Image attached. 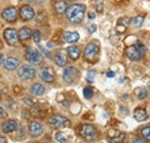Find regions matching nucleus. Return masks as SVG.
Masks as SVG:
<instances>
[{
    "instance_id": "412c9836",
    "label": "nucleus",
    "mask_w": 150,
    "mask_h": 143,
    "mask_svg": "<svg viewBox=\"0 0 150 143\" xmlns=\"http://www.w3.org/2000/svg\"><path fill=\"white\" fill-rule=\"evenodd\" d=\"M67 53H68L71 59L77 60L79 57H80V49H79L77 46H74V45H73V46H69V47L67 49Z\"/></svg>"
},
{
    "instance_id": "7ed1b4c3",
    "label": "nucleus",
    "mask_w": 150,
    "mask_h": 143,
    "mask_svg": "<svg viewBox=\"0 0 150 143\" xmlns=\"http://www.w3.org/2000/svg\"><path fill=\"white\" fill-rule=\"evenodd\" d=\"M18 74H19L20 77L23 79V80H30V79H34V77H35L36 72L33 68V66L23 65V66H21L19 68Z\"/></svg>"
},
{
    "instance_id": "dca6fc26",
    "label": "nucleus",
    "mask_w": 150,
    "mask_h": 143,
    "mask_svg": "<svg viewBox=\"0 0 150 143\" xmlns=\"http://www.w3.org/2000/svg\"><path fill=\"white\" fill-rule=\"evenodd\" d=\"M109 139L112 142H121L125 139V134L118 130H110L109 132Z\"/></svg>"
},
{
    "instance_id": "a211bd4d",
    "label": "nucleus",
    "mask_w": 150,
    "mask_h": 143,
    "mask_svg": "<svg viewBox=\"0 0 150 143\" xmlns=\"http://www.w3.org/2000/svg\"><path fill=\"white\" fill-rule=\"evenodd\" d=\"M134 118L137 121H144V120H147L148 114H147L146 110H143V108H136L135 112H134Z\"/></svg>"
},
{
    "instance_id": "cd10ccee",
    "label": "nucleus",
    "mask_w": 150,
    "mask_h": 143,
    "mask_svg": "<svg viewBox=\"0 0 150 143\" xmlns=\"http://www.w3.org/2000/svg\"><path fill=\"white\" fill-rule=\"evenodd\" d=\"M56 140L57 141H59V142H67L68 140H67V137L65 136V134L62 133V132H58L56 134Z\"/></svg>"
},
{
    "instance_id": "f257e3e1",
    "label": "nucleus",
    "mask_w": 150,
    "mask_h": 143,
    "mask_svg": "<svg viewBox=\"0 0 150 143\" xmlns=\"http://www.w3.org/2000/svg\"><path fill=\"white\" fill-rule=\"evenodd\" d=\"M84 13H86V7L81 4H74L72 6H69L66 11V15L67 18L72 22V23H80L83 18H84Z\"/></svg>"
},
{
    "instance_id": "aec40b11",
    "label": "nucleus",
    "mask_w": 150,
    "mask_h": 143,
    "mask_svg": "<svg viewBox=\"0 0 150 143\" xmlns=\"http://www.w3.org/2000/svg\"><path fill=\"white\" fill-rule=\"evenodd\" d=\"M54 62H56L58 66L64 67L67 64V58H66V55L62 53V52H59V53H57L54 55Z\"/></svg>"
},
{
    "instance_id": "a878e982",
    "label": "nucleus",
    "mask_w": 150,
    "mask_h": 143,
    "mask_svg": "<svg viewBox=\"0 0 150 143\" xmlns=\"http://www.w3.org/2000/svg\"><path fill=\"white\" fill-rule=\"evenodd\" d=\"M83 95H84V97L87 99H90L93 97V95H94V91H93V89L90 87H87V88L83 89Z\"/></svg>"
},
{
    "instance_id": "f3484780",
    "label": "nucleus",
    "mask_w": 150,
    "mask_h": 143,
    "mask_svg": "<svg viewBox=\"0 0 150 143\" xmlns=\"http://www.w3.org/2000/svg\"><path fill=\"white\" fill-rule=\"evenodd\" d=\"M18 128V122L15 120H8L7 122H5L2 125V132L4 133H11L14 132Z\"/></svg>"
},
{
    "instance_id": "423d86ee",
    "label": "nucleus",
    "mask_w": 150,
    "mask_h": 143,
    "mask_svg": "<svg viewBox=\"0 0 150 143\" xmlns=\"http://www.w3.org/2000/svg\"><path fill=\"white\" fill-rule=\"evenodd\" d=\"M4 37L9 45H15L18 43V39H19V35H18L16 30L12 29V28H8L4 31Z\"/></svg>"
},
{
    "instance_id": "20e7f679",
    "label": "nucleus",
    "mask_w": 150,
    "mask_h": 143,
    "mask_svg": "<svg viewBox=\"0 0 150 143\" xmlns=\"http://www.w3.org/2000/svg\"><path fill=\"white\" fill-rule=\"evenodd\" d=\"M49 122L54 128H61V127H66V126L69 125V120L66 117H62V115H53V117H51Z\"/></svg>"
},
{
    "instance_id": "58836bf2",
    "label": "nucleus",
    "mask_w": 150,
    "mask_h": 143,
    "mask_svg": "<svg viewBox=\"0 0 150 143\" xmlns=\"http://www.w3.org/2000/svg\"><path fill=\"white\" fill-rule=\"evenodd\" d=\"M65 1H73V0H65Z\"/></svg>"
},
{
    "instance_id": "9b49d317",
    "label": "nucleus",
    "mask_w": 150,
    "mask_h": 143,
    "mask_svg": "<svg viewBox=\"0 0 150 143\" xmlns=\"http://www.w3.org/2000/svg\"><path fill=\"white\" fill-rule=\"evenodd\" d=\"M29 132H30V135L33 137H38L43 133V126L40 125L38 121H33L29 125Z\"/></svg>"
},
{
    "instance_id": "2eb2a0df",
    "label": "nucleus",
    "mask_w": 150,
    "mask_h": 143,
    "mask_svg": "<svg viewBox=\"0 0 150 143\" xmlns=\"http://www.w3.org/2000/svg\"><path fill=\"white\" fill-rule=\"evenodd\" d=\"M64 39H65L67 43L74 44V43H76V42L80 39V35H79L76 31H66V33L64 34Z\"/></svg>"
},
{
    "instance_id": "6e6552de",
    "label": "nucleus",
    "mask_w": 150,
    "mask_h": 143,
    "mask_svg": "<svg viewBox=\"0 0 150 143\" xmlns=\"http://www.w3.org/2000/svg\"><path fill=\"white\" fill-rule=\"evenodd\" d=\"M126 54L131 60H140L143 53L141 52V50L137 45H132L129 47H127Z\"/></svg>"
},
{
    "instance_id": "b1692460",
    "label": "nucleus",
    "mask_w": 150,
    "mask_h": 143,
    "mask_svg": "<svg viewBox=\"0 0 150 143\" xmlns=\"http://www.w3.org/2000/svg\"><path fill=\"white\" fill-rule=\"evenodd\" d=\"M134 92H135V95L137 96V98H139V99H144V98L147 97V93H148V91H147V89H146L144 87L136 88Z\"/></svg>"
},
{
    "instance_id": "6ab92c4d",
    "label": "nucleus",
    "mask_w": 150,
    "mask_h": 143,
    "mask_svg": "<svg viewBox=\"0 0 150 143\" xmlns=\"http://www.w3.org/2000/svg\"><path fill=\"white\" fill-rule=\"evenodd\" d=\"M18 35H19V38L21 40H27V39H29L31 37V30L28 27H23V28L20 29Z\"/></svg>"
},
{
    "instance_id": "bb28decb",
    "label": "nucleus",
    "mask_w": 150,
    "mask_h": 143,
    "mask_svg": "<svg viewBox=\"0 0 150 143\" xmlns=\"http://www.w3.org/2000/svg\"><path fill=\"white\" fill-rule=\"evenodd\" d=\"M95 8L98 13H102L103 12V8H104V4H103V0H96L95 1Z\"/></svg>"
},
{
    "instance_id": "4be33fe9",
    "label": "nucleus",
    "mask_w": 150,
    "mask_h": 143,
    "mask_svg": "<svg viewBox=\"0 0 150 143\" xmlns=\"http://www.w3.org/2000/svg\"><path fill=\"white\" fill-rule=\"evenodd\" d=\"M44 92H45V88H44L40 83H35V84H33V87H31V93H33L34 96H42Z\"/></svg>"
},
{
    "instance_id": "39448f33",
    "label": "nucleus",
    "mask_w": 150,
    "mask_h": 143,
    "mask_svg": "<svg viewBox=\"0 0 150 143\" xmlns=\"http://www.w3.org/2000/svg\"><path fill=\"white\" fill-rule=\"evenodd\" d=\"M99 51V46L96 43H89L84 49V58L87 60H93Z\"/></svg>"
},
{
    "instance_id": "473e14b6",
    "label": "nucleus",
    "mask_w": 150,
    "mask_h": 143,
    "mask_svg": "<svg viewBox=\"0 0 150 143\" xmlns=\"http://www.w3.org/2000/svg\"><path fill=\"white\" fill-rule=\"evenodd\" d=\"M5 115H6V112H5V110L0 107V119H2Z\"/></svg>"
},
{
    "instance_id": "ea45409f",
    "label": "nucleus",
    "mask_w": 150,
    "mask_h": 143,
    "mask_svg": "<svg viewBox=\"0 0 150 143\" xmlns=\"http://www.w3.org/2000/svg\"><path fill=\"white\" fill-rule=\"evenodd\" d=\"M0 98H1V92H0Z\"/></svg>"
},
{
    "instance_id": "4c0bfd02",
    "label": "nucleus",
    "mask_w": 150,
    "mask_h": 143,
    "mask_svg": "<svg viewBox=\"0 0 150 143\" xmlns=\"http://www.w3.org/2000/svg\"><path fill=\"white\" fill-rule=\"evenodd\" d=\"M24 1H27V2H31V1H34V0H24Z\"/></svg>"
},
{
    "instance_id": "4468645a",
    "label": "nucleus",
    "mask_w": 150,
    "mask_h": 143,
    "mask_svg": "<svg viewBox=\"0 0 150 143\" xmlns=\"http://www.w3.org/2000/svg\"><path fill=\"white\" fill-rule=\"evenodd\" d=\"M20 16L22 20H31L35 16V12L30 6H23L20 9Z\"/></svg>"
},
{
    "instance_id": "c9c22d12",
    "label": "nucleus",
    "mask_w": 150,
    "mask_h": 143,
    "mask_svg": "<svg viewBox=\"0 0 150 143\" xmlns=\"http://www.w3.org/2000/svg\"><path fill=\"white\" fill-rule=\"evenodd\" d=\"M4 59H5V57H4V54L2 53H0V64L4 61Z\"/></svg>"
},
{
    "instance_id": "c85d7f7f",
    "label": "nucleus",
    "mask_w": 150,
    "mask_h": 143,
    "mask_svg": "<svg viewBox=\"0 0 150 143\" xmlns=\"http://www.w3.org/2000/svg\"><path fill=\"white\" fill-rule=\"evenodd\" d=\"M141 134H142V136H143L146 140L150 141V127H144V128L141 130Z\"/></svg>"
},
{
    "instance_id": "1a4fd4ad",
    "label": "nucleus",
    "mask_w": 150,
    "mask_h": 143,
    "mask_svg": "<svg viewBox=\"0 0 150 143\" xmlns=\"http://www.w3.org/2000/svg\"><path fill=\"white\" fill-rule=\"evenodd\" d=\"M81 135L86 140H93L96 136V129L91 125H83L81 128Z\"/></svg>"
},
{
    "instance_id": "0eeeda50",
    "label": "nucleus",
    "mask_w": 150,
    "mask_h": 143,
    "mask_svg": "<svg viewBox=\"0 0 150 143\" xmlns=\"http://www.w3.org/2000/svg\"><path fill=\"white\" fill-rule=\"evenodd\" d=\"M76 76H77V69H76V67H74V66L67 67L65 69V72H64V75H62L64 81L66 83H72L75 79H76Z\"/></svg>"
},
{
    "instance_id": "ddd939ff",
    "label": "nucleus",
    "mask_w": 150,
    "mask_h": 143,
    "mask_svg": "<svg viewBox=\"0 0 150 143\" xmlns=\"http://www.w3.org/2000/svg\"><path fill=\"white\" fill-rule=\"evenodd\" d=\"M39 75H40V79H42L43 81L47 82V83H51V82L54 81L53 73H52V71H51L49 67H44V68H42V69H40V73H39Z\"/></svg>"
},
{
    "instance_id": "c756f323",
    "label": "nucleus",
    "mask_w": 150,
    "mask_h": 143,
    "mask_svg": "<svg viewBox=\"0 0 150 143\" xmlns=\"http://www.w3.org/2000/svg\"><path fill=\"white\" fill-rule=\"evenodd\" d=\"M31 36H33V39H34V42H35V43H39V42H40V39H42L40 33H39L38 30L33 31V33H31Z\"/></svg>"
},
{
    "instance_id": "f03ea898",
    "label": "nucleus",
    "mask_w": 150,
    "mask_h": 143,
    "mask_svg": "<svg viewBox=\"0 0 150 143\" xmlns=\"http://www.w3.org/2000/svg\"><path fill=\"white\" fill-rule=\"evenodd\" d=\"M25 59L33 65H38L42 61V55L38 52V50L34 47H28L25 51Z\"/></svg>"
},
{
    "instance_id": "f704fd0d",
    "label": "nucleus",
    "mask_w": 150,
    "mask_h": 143,
    "mask_svg": "<svg viewBox=\"0 0 150 143\" xmlns=\"http://www.w3.org/2000/svg\"><path fill=\"white\" fill-rule=\"evenodd\" d=\"M106 75H108V77H113V76H114V73H113V72H108Z\"/></svg>"
},
{
    "instance_id": "5701e85b",
    "label": "nucleus",
    "mask_w": 150,
    "mask_h": 143,
    "mask_svg": "<svg viewBox=\"0 0 150 143\" xmlns=\"http://www.w3.org/2000/svg\"><path fill=\"white\" fill-rule=\"evenodd\" d=\"M54 9L59 14H65L67 11V5L65 4V1H58L54 5Z\"/></svg>"
},
{
    "instance_id": "2f4dec72",
    "label": "nucleus",
    "mask_w": 150,
    "mask_h": 143,
    "mask_svg": "<svg viewBox=\"0 0 150 143\" xmlns=\"http://www.w3.org/2000/svg\"><path fill=\"white\" fill-rule=\"evenodd\" d=\"M87 30H88L90 34H93V33H95V31L97 30V25H96L95 23H89V24L87 25Z\"/></svg>"
},
{
    "instance_id": "7c9ffc66",
    "label": "nucleus",
    "mask_w": 150,
    "mask_h": 143,
    "mask_svg": "<svg viewBox=\"0 0 150 143\" xmlns=\"http://www.w3.org/2000/svg\"><path fill=\"white\" fill-rule=\"evenodd\" d=\"M95 76H96V72L89 71L87 73V81H88V82H94Z\"/></svg>"
},
{
    "instance_id": "393cba45",
    "label": "nucleus",
    "mask_w": 150,
    "mask_h": 143,
    "mask_svg": "<svg viewBox=\"0 0 150 143\" xmlns=\"http://www.w3.org/2000/svg\"><path fill=\"white\" fill-rule=\"evenodd\" d=\"M143 21H144L143 16H136V18H133L131 20L132 24H133L134 27H140V25H142Z\"/></svg>"
},
{
    "instance_id": "9d476101",
    "label": "nucleus",
    "mask_w": 150,
    "mask_h": 143,
    "mask_svg": "<svg viewBox=\"0 0 150 143\" xmlns=\"http://www.w3.org/2000/svg\"><path fill=\"white\" fill-rule=\"evenodd\" d=\"M16 15H18V13H16V9H15L14 7H8V8H6V9L2 12V14H1L2 18L6 20L7 22H15Z\"/></svg>"
},
{
    "instance_id": "e433bc0d",
    "label": "nucleus",
    "mask_w": 150,
    "mask_h": 143,
    "mask_svg": "<svg viewBox=\"0 0 150 143\" xmlns=\"http://www.w3.org/2000/svg\"><path fill=\"white\" fill-rule=\"evenodd\" d=\"M88 16H89V18H95V14L94 13H89Z\"/></svg>"
},
{
    "instance_id": "72a5a7b5",
    "label": "nucleus",
    "mask_w": 150,
    "mask_h": 143,
    "mask_svg": "<svg viewBox=\"0 0 150 143\" xmlns=\"http://www.w3.org/2000/svg\"><path fill=\"white\" fill-rule=\"evenodd\" d=\"M133 142H143L142 139H139V137H134L133 139Z\"/></svg>"
},
{
    "instance_id": "f8f14e48",
    "label": "nucleus",
    "mask_w": 150,
    "mask_h": 143,
    "mask_svg": "<svg viewBox=\"0 0 150 143\" xmlns=\"http://www.w3.org/2000/svg\"><path fill=\"white\" fill-rule=\"evenodd\" d=\"M20 65V60L15 57H9L4 62V68L7 71H13Z\"/></svg>"
}]
</instances>
